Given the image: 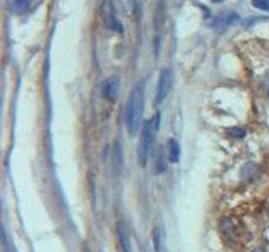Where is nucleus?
<instances>
[{"label":"nucleus","mask_w":269,"mask_h":252,"mask_svg":"<svg viewBox=\"0 0 269 252\" xmlns=\"http://www.w3.org/2000/svg\"><path fill=\"white\" fill-rule=\"evenodd\" d=\"M143 109H145V91L143 83H140L133 89V93L128 99V104H126V128H128V133L132 136H134L140 131Z\"/></svg>","instance_id":"1"},{"label":"nucleus","mask_w":269,"mask_h":252,"mask_svg":"<svg viewBox=\"0 0 269 252\" xmlns=\"http://www.w3.org/2000/svg\"><path fill=\"white\" fill-rule=\"evenodd\" d=\"M158 118L160 116H155L153 119L147 121L141 128V136H140V143H138V163L141 166L147 165L148 155H150L151 148H153V140H155V133L158 130Z\"/></svg>","instance_id":"2"},{"label":"nucleus","mask_w":269,"mask_h":252,"mask_svg":"<svg viewBox=\"0 0 269 252\" xmlns=\"http://www.w3.org/2000/svg\"><path fill=\"white\" fill-rule=\"evenodd\" d=\"M173 86V76L170 69H162L158 76V86H157V96H155V104H162L167 99Z\"/></svg>","instance_id":"3"},{"label":"nucleus","mask_w":269,"mask_h":252,"mask_svg":"<svg viewBox=\"0 0 269 252\" xmlns=\"http://www.w3.org/2000/svg\"><path fill=\"white\" fill-rule=\"evenodd\" d=\"M101 15H103V20H105L106 27L115 32H123V26L121 22L118 20V17H116L115 10H113V3L111 0H105L101 5Z\"/></svg>","instance_id":"4"},{"label":"nucleus","mask_w":269,"mask_h":252,"mask_svg":"<svg viewBox=\"0 0 269 252\" xmlns=\"http://www.w3.org/2000/svg\"><path fill=\"white\" fill-rule=\"evenodd\" d=\"M237 20H239V15L236 12H222L212 20L210 26L214 30H224L227 27H231L234 22H237Z\"/></svg>","instance_id":"5"},{"label":"nucleus","mask_w":269,"mask_h":252,"mask_svg":"<svg viewBox=\"0 0 269 252\" xmlns=\"http://www.w3.org/2000/svg\"><path fill=\"white\" fill-rule=\"evenodd\" d=\"M120 89H121V84H120V77H116V76L108 77V79L105 81V84H103V94H105V98L109 99V101H116V99H118Z\"/></svg>","instance_id":"6"},{"label":"nucleus","mask_w":269,"mask_h":252,"mask_svg":"<svg viewBox=\"0 0 269 252\" xmlns=\"http://www.w3.org/2000/svg\"><path fill=\"white\" fill-rule=\"evenodd\" d=\"M118 237H120V246H121V252H132V244H130V237L126 234V229L118 223Z\"/></svg>","instance_id":"7"},{"label":"nucleus","mask_w":269,"mask_h":252,"mask_svg":"<svg viewBox=\"0 0 269 252\" xmlns=\"http://www.w3.org/2000/svg\"><path fill=\"white\" fill-rule=\"evenodd\" d=\"M168 158L172 163H177L180 160V145L175 138L168 140Z\"/></svg>","instance_id":"8"},{"label":"nucleus","mask_w":269,"mask_h":252,"mask_svg":"<svg viewBox=\"0 0 269 252\" xmlns=\"http://www.w3.org/2000/svg\"><path fill=\"white\" fill-rule=\"evenodd\" d=\"M121 7L128 17H133L138 14V3L136 0H121Z\"/></svg>","instance_id":"9"},{"label":"nucleus","mask_w":269,"mask_h":252,"mask_svg":"<svg viewBox=\"0 0 269 252\" xmlns=\"http://www.w3.org/2000/svg\"><path fill=\"white\" fill-rule=\"evenodd\" d=\"M30 0H10V10L14 14H20L29 7Z\"/></svg>","instance_id":"10"},{"label":"nucleus","mask_w":269,"mask_h":252,"mask_svg":"<svg viewBox=\"0 0 269 252\" xmlns=\"http://www.w3.org/2000/svg\"><path fill=\"white\" fill-rule=\"evenodd\" d=\"M253 7L264 10V12H269V0H253Z\"/></svg>","instance_id":"11"},{"label":"nucleus","mask_w":269,"mask_h":252,"mask_svg":"<svg viewBox=\"0 0 269 252\" xmlns=\"http://www.w3.org/2000/svg\"><path fill=\"white\" fill-rule=\"evenodd\" d=\"M229 133H231L232 136H236V138H244V136H246V130H242V128H229Z\"/></svg>","instance_id":"12"},{"label":"nucleus","mask_w":269,"mask_h":252,"mask_svg":"<svg viewBox=\"0 0 269 252\" xmlns=\"http://www.w3.org/2000/svg\"><path fill=\"white\" fill-rule=\"evenodd\" d=\"M153 240H155V251H160V230H155L153 232Z\"/></svg>","instance_id":"13"},{"label":"nucleus","mask_w":269,"mask_h":252,"mask_svg":"<svg viewBox=\"0 0 269 252\" xmlns=\"http://www.w3.org/2000/svg\"><path fill=\"white\" fill-rule=\"evenodd\" d=\"M266 84H268V88H269V73L266 74Z\"/></svg>","instance_id":"14"},{"label":"nucleus","mask_w":269,"mask_h":252,"mask_svg":"<svg viewBox=\"0 0 269 252\" xmlns=\"http://www.w3.org/2000/svg\"><path fill=\"white\" fill-rule=\"evenodd\" d=\"M254 252H268V251H264V249H256Z\"/></svg>","instance_id":"15"},{"label":"nucleus","mask_w":269,"mask_h":252,"mask_svg":"<svg viewBox=\"0 0 269 252\" xmlns=\"http://www.w3.org/2000/svg\"><path fill=\"white\" fill-rule=\"evenodd\" d=\"M212 2H224V0H212Z\"/></svg>","instance_id":"16"}]
</instances>
